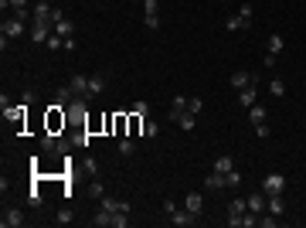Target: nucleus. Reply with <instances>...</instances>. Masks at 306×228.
Here are the masks:
<instances>
[{"instance_id":"obj_40","label":"nucleus","mask_w":306,"mask_h":228,"mask_svg":"<svg viewBox=\"0 0 306 228\" xmlns=\"http://www.w3.org/2000/svg\"><path fill=\"white\" fill-rule=\"evenodd\" d=\"M27 201L38 208V205H41V191H38V188H31V191H27Z\"/></svg>"},{"instance_id":"obj_16","label":"nucleus","mask_w":306,"mask_h":228,"mask_svg":"<svg viewBox=\"0 0 306 228\" xmlns=\"http://www.w3.org/2000/svg\"><path fill=\"white\" fill-rule=\"evenodd\" d=\"M231 85L242 92V89H249V85H255V75H249V72H235L231 75Z\"/></svg>"},{"instance_id":"obj_14","label":"nucleus","mask_w":306,"mask_h":228,"mask_svg":"<svg viewBox=\"0 0 306 228\" xmlns=\"http://www.w3.org/2000/svg\"><path fill=\"white\" fill-rule=\"evenodd\" d=\"M51 34H55V27H51V24H34V27H31V38H34V44L48 41Z\"/></svg>"},{"instance_id":"obj_38","label":"nucleus","mask_w":306,"mask_h":228,"mask_svg":"<svg viewBox=\"0 0 306 228\" xmlns=\"http://www.w3.org/2000/svg\"><path fill=\"white\" fill-rule=\"evenodd\" d=\"M89 194H92V198H102V194H106V188H102V181H92V188H89Z\"/></svg>"},{"instance_id":"obj_24","label":"nucleus","mask_w":306,"mask_h":228,"mask_svg":"<svg viewBox=\"0 0 306 228\" xmlns=\"http://www.w3.org/2000/svg\"><path fill=\"white\" fill-rule=\"evenodd\" d=\"M225 27H228V31H245V27H252V20L235 14V17H225Z\"/></svg>"},{"instance_id":"obj_35","label":"nucleus","mask_w":306,"mask_h":228,"mask_svg":"<svg viewBox=\"0 0 306 228\" xmlns=\"http://www.w3.org/2000/svg\"><path fill=\"white\" fill-rule=\"evenodd\" d=\"M269 92H272V95H286V82H283V78H272Z\"/></svg>"},{"instance_id":"obj_10","label":"nucleus","mask_w":306,"mask_h":228,"mask_svg":"<svg viewBox=\"0 0 306 228\" xmlns=\"http://www.w3.org/2000/svg\"><path fill=\"white\" fill-rule=\"evenodd\" d=\"M68 85H72V92H75L78 99H89V75H72Z\"/></svg>"},{"instance_id":"obj_13","label":"nucleus","mask_w":306,"mask_h":228,"mask_svg":"<svg viewBox=\"0 0 306 228\" xmlns=\"http://www.w3.org/2000/svg\"><path fill=\"white\" fill-rule=\"evenodd\" d=\"M184 208H187V211H194V215L201 218V211H204V198H201L197 191H191V194L184 198Z\"/></svg>"},{"instance_id":"obj_23","label":"nucleus","mask_w":306,"mask_h":228,"mask_svg":"<svg viewBox=\"0 0 306 228\" xmlns=\"http://www.w3.org/2000/svg\"><path fill=\"white\" fill-rule=\"evenodd\" d=\"M204 184H208L211 191H225V188H228V184H225V174H218V171H211Z\"/></svg>"},{"instance_id":"obj_7","label":"nucleus","mask_w":306,"mask_h":228,"mask_svg":"<svg viewBox=\"0 0 306 228\" xmlns=\"http://www.w3.org/2000/svg\"><path fill=\"white\" fill-rule=\"evenodd\" d=\"M99 208L113 211V215H119V211H126V215H130V201H119V198H109V194H102V198H99Z\"/></svg>"},{"instance_id":"obj_6","label":"nucleus","mask_w":306,"mask_h":228,"mask_svg":"<svg viewBox=\"0 0 306 228\" xmlns=\"http://www.w3.org/2000/svg\"><path fill=\"white\" fill-rule=\"evenodd\" d=\"M24 31H27V27H24V20L20 17H3V24H0V34H7V38L14 41V38H20V34H24Z\"/></svg>"},{"instance_id":"obj_29","label":"nucleus","mask_w":306,"mask_h":228,"mask_svg":"<svg viewBox=\"0 0 306 228\" xmlns=\"http://www.w3.org/2000/svg\"><path fill=\"white\" fill-rule=\"evenodd\" d=\"M119 153H123V157H133V153H136L133 136H123V140H119Z\"/></svg>"},{"instance_id":"obj_17","label":"nucleus","mask_w":306,"mask_h":228,"mask_svg":"<svg viewBox=\"0 0 306 228\" xmlns=\"http://www.w3.org/2000/svg\"><path fill=\"white\" fill-rule=\"evenodd\" d=\"M72 99H75L72 85H61V89L55 92V106H65V109H68V106H72Z\"/></svg>"},{"instance_id":"obj_3","label":"nucleus","mask_w":306,"mask_h":228,"mask_svg":"<svg viewBox=\"0 0 306 228\" xmlns=\"http://www.w3.org/2000/svg\"><path fill=\"white\" fill-rule=\"evenodd\" d=\"M262 191H266V194H283V191H286V177L279 171L266 174V177H262Z\"/></svg>"},{"instance_id":"obj_44","label":"nucleus","mask_w":306,"mask_h":228,"mask_svg":"<svg viewBox=\"0 0 306 228\" xmlns=\"http://www.w3.org/2000/svg\"><path fill=\"white\" fill-rule=\"evenodd\" d=\"M10 7H14V10H24V7H27V0H10Z\"/></svg>"},{"instance_id":"obj_42","label":"nucleus","mask_w":306,"mask_h":228,"mask_svg":"<svg viewBox=\"0 0 306 228\" xmlns=\"http://www.w3.org/2000/svg\"><path fill=\"white\" fill-rule=\"evenodd\" d=\"M173 109H187V95H177V99H173Z\"/></svg>"},{"instance_id":"obj_32","label":"nucleus","mask_w":306,"mask_h":228,"mask_svg":"<svg viewBox=\"0 0 306 228\" xmlns=\"http://www.w3.org/2000/svg\"><path fill=\"white\" fill-rule=\"evenodd\" d=\"M156 133H160V126H156L153 119H143V136H147V140H153Z\"/></svg>"},{"instance_id":"obj_9","label":"nucleus","mask_w":306,"mask_h":228,"mask_svg":"<svg viewBox=\"0 0 306 228\" xmlns=\"http://www.w3.org/2000/svg\"><path fill=\"white\" fill-rule=\"evenodd\" d=\"M85 109H89V106H85V99H72V106H68V123H82V119H85Z\"/></svg>"},{"instance_id":"obj_25","label":"nucleus","mask_w":306,"mask_h":228,"mask_svg":"<svg viewBox=\"0 0 306 228\" xmlns=\"http://www.w3.org/2000/svg\"><path fill=\"white\" fill-rule=\"evenodd\" d=\"M102 92H106V78L92 75V78H89V99H92V95H102Z\"/></svg>"},{"instance_id":"obj_2","label":"nucleus","mask_w":306,"mask_h":228,"mask_svg":"<svg viewBox=\"0 0 306 228\" xmlns=\"http://www.w3.org/2000/svg\"><path fill=\"white\" fill-rule=\"evenodd\" d=\"M61 17H65V14H61V10H55L51 3H44V0H38V3H34V24H51V27H55Z\"/></svg>"},{"instance_id":"obj_4","label":"nucleus","mask_w":306,"mask_h":228,"mask_svg":"<svg viewBox=\"0 0 306 228\" xmlns=\"http://www.w3.org/2000/svg\"><path fill=\"white\" fill-rule=\"evenodd\" d=\"M65 123H68V113H65V106H51V109H48V133H58Z\"/></svg>"},{"instance_id":"obj_5","label":"nucleus","mask_w":306,"mask_h":228,"mask_svg":"<svg viewBox=\"0 0 306 228\" xmlns=\"http://www.w3.org/2000/svg\"><path fill=\"white\" fill-rule=\"evenodd\" d=\"M170 119L177 123V126H180V130H187V133H191L194 126H197V116L187 113V109H173V106H170Z\"/></svg>"},{"instance_id":"obj_33","label":"nucleus","mask_w":306,"mask_h":228,"mask_svg":"<svg viewBox=\"0 0 306 228\" xmlns=\"http://www.w3.org/2000/svg\"><path fill=\"white\" fill-rule=\"evenodd\" d=\"M58 225H72V222H75V215H72V208H61L58 211V218H55Z\"/></svg>"},{"instance_id":"obj_37","label":"nucleus","mask_w":306,"mask_h":228,"mask_svg":"<svg viewBox=\"0 0 306 228\" xmlns=\"http://www.w3.org/2000/svg\"><path fill=\"white\" fill-rule=\"evenodd\" d=\"M255 136H259V140H269V123H255Z\"/></svg>"},{"instance_id":"obj_27","label":"nucleus","mask_w":306,"mask_h":228,"mask_svg":"<svg viewBox=\"0 0 306 228\" xmlns=\"http://www.w3.org/2000/svg\"><path fill=\"white\" fill-rule=\"evenodd\" d=\"M266 106H259V102H255V106H252L249 109V119H252V126H255V123H266Z\"/></svg>"},{"instance_id":"obj_21","label":"nucleus","mask_w":306,"mask_h":228,"mask_svg":"<svg viewBox=\"0 0 306 228\" xmlns=\"http://www.w3.org/2000/svg\"><path fill=\"white\" fill-rule=\"evenodd\" d=\"M143 119H147V116L130 113V133H126V136H143Z\"/></svg>"},{"instance_id":"obj_26","label":"nucleus","mask_w":306,"mask_h":228,"mask_svg":"<svg viewBox=\"0 0 306 228\" xmlns=\"http://www.w3.org/2000/svg\"><path fill=\"white\" fill-rule=\"evenodd\" d=\"M72 31H75V24H72L68 17H61L55 24V34H61V38H72Z\"/></svg>"},{"instance_id":"obj_39","label":"nucleus","mask_w":306,"mask_h":228,"mask_svg":"<svg viewBox=\"0 0 306 228\" xmlns=\"http://www.w3.org/2000/svg\"><path fill=\"white\" fill-rule=\"evenodd\" d=\"M130 113H140V116H147V113H150V106H147V102H133V106H130Z\"/></svg>"},{"instance_id":"obj_18","label":"nucleus","mask_w":306,"mask_h":228,"mask_svg":"<svg viewBox=\"0 0 306 228\" xmlns=\"http://www.w3.org/2000/svg\"><path fill=\"white\" fill-rule=\"evenodd\" d=\"M92 225H96V228H113V211L99 208L96 215H92Z\"/></svg>"},{"instance_id":"obj_28","label":"nucleus","mask_w":306,"mask_h":228,"mask_svg":"<svg viewBox=\"0 0 306 228\" xmlns=\"http://www.w3.org/2000/svg\"><path fill=\"white\" fill-rule=\"evenodd\" d=\"M231 167H235V160H231L228 153H225V157H218V160H214V171H218V174H228Z\"/></svg>"},{"instance_id":"obj_1","label":"nucleus","mask_w":306,"mask_h":228,"mask_svg":"<svg viewBox=\"0 0 306 228\" xmlns=\"http://www.w3.org/2000/svg\"><path fill=\"white\" fill-rule=\"evenodd\" d=\"M163 211L170 215V225H177V228H191L194 222H197V215H194V211H187V208H177V205H173L170 198L163 201Z\"/></svg>"},{"instance_id":"obj_15","label":"nucleus","mask_w":306,"mask_h":228,"mask_svg":"<svg viewBox=\"0 0 306 228\" xmlns=\"http://www.w3.org/2000/svg\"><path fill=\"white\" fill-rule=\"evenodd\" d=\"M245 205H249L252 215H262V211H266V191H262V194H249Z\"/></svg>"},{"instance_id":"obj_22","label":"nucleus","mask_w":306,"mask_h":228,"mask_svg":"<svg viewBox=\"0 0 306 228\" xmlns=\"http://www.w3.org/2000/svg\"><path fill=\"white\" fill-rule=\"evenodd\" d=\"M245 211H249V205H245V198H235V201L228 205V218H242Z\"/></svg>"},{"instance_id":"obj_34","label":"nucleus","mask_w":306,"mask_h":228,"mask_svg":"<svg viewBox=\"0 0 306 228\" xmlns=\"http://www.w3.org/2000/svg\"><path fill=\"white\" fill-rule=\"evenodd\" d=\"M225 184H228V188H238V184H242V174H238L235 167H231V171L225 174Z\"/></svg>"},{"instance_id":"obj_8","label":"nucleus","mask_w":306,"mask_h":228,"mask_svg":"<svg viewBox=\"0 0 306 228\" xmlns=\"http://www.w3.org/2000/svg\"><path fill=\"white\" fill-rule=\"evenodd\" d=\"M24 222H27V218H24V211H17V208H7V211H3V218H0V225H3V228H20Z\"/></svg>"},{"instance_id":"obj_41","label":"nucleus","mask_w":306,"mask_h":228,"mask_svg":"<svg viewBox=\"0 0 306 228\" xmlns=\"http://www.w3.org/2000/svg\"><path fill=\"white\" fill-rule=\"evenodd\" d=\"M238 17H245V20H252V3H242V10H238Z\"/></svg>"},{"instance_id":"obj_20","label":"nucleus","mask_w":306,"mask_h":228,"mask_svg":"<svg viewBox=\"0 0 306 228\" xmlns=\"http://www.w3.org/2000/svg\"><path fill=\"white\" fill-rule=\"evenodd\" d=\"M266 48H269V55H279V51L286 48V38H283V34H269Z\"/></svg>"},{"instance_id":"obj_19","label":"nucleus","mask_w":306,"mask_h":228,"mask_svg":"<svg viewBox=\"0 0 306 228\" xmlns=\"http://www.w3.org/2000/svg\"><path fill=\"white\" fill-rule=\"evenodd\" d=\"M255 99H259V89H255V85H249V89H242V92H238V102H242L245 109L255 106Z\"/></svg>"},{"instance_id":"obj_43","label":"nucleus","mask_w":306,"mask_h":228,"mask_svg":"<svg viewBox=\"0 0 306 228\" xmlns=\"http://www.w3.org/2000/svg\"><path fill=\"white\" fill-rule=\"evenodd\" d=\"M85 174H89V177H96V160H92V157L85 160Z\"/></svg>"},{"instance_id":"obj_30","label":"nucleus","mask_w":306,"mask_h":228,"mask_svg":"<svg viewBox=\"0 0 306 228\" xmlns=\"http://www.w3.org/2000/svg\"><path fill=\"white\" fill-rule=\"evenodd\" d=\"M201 109H204V99H201V95H191V99H187V113H201Z\"/></svg>"},{"instance_id":"obj_12","label":"nucleus","mask_w":306,"mask_h":228,"mask_svg":"<svg viewBox=\"0 0 306 228\" xmlns=\"http://www.w3.org/2000/svg\"><path fill=\"white\" fill-rule=\"evenodd\" d=\"M55 136H58V133H48V130H44V136H41V147H44V153H55V157H61V150H65V147L58 143Z\"/></svg>"},{"instance_id":"obj_11","label":"nucleus","mask_w":306,"mask_h":228,"mask_svg":"<svg viewBox=\"0 0 306 228\" xmlns=\"http://www.w3.org/2000/svg\"><path fill=\"white\" fill-rule=\"evenodd\" d=\"M266 211H272L276 218L286 215V205H283V194H266Z\"/></svg>"},{"instance_id":"obj_31","label":"nucleus","mask_w":306,"mask_h":228,"mask_svg":"<svg viewBox=\"0 0 306 228\" xmlns=\"http://www.w3.org/2000/svg\"><path fill=\"white\" fill-rule=\"evenodd\" d=\"M143 27H150V31H160V14H143Z\"/></svg>"},{"instance_id":"obj_36","label":"nucleus","mask_w":306,"mask_h":228,"mask_svg":"<svg viewBox=\"0 0 306 228\" xmlns=\"http://www.w3.org/2000/svg\"><path fill=\"white\" fill-rule=\"evenodd\" d=\"M143 14H160V0H143Z\"/></svg>"}]
</instances>
